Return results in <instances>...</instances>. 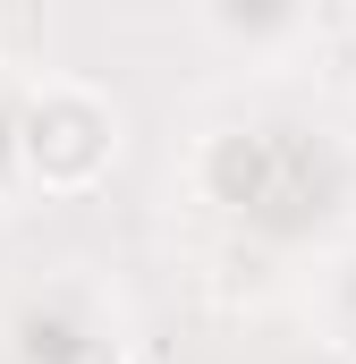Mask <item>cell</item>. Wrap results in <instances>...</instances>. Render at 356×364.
I'll list each match as a JSON object with an SVG mask.
<instances>
[{
    "label": "cell",
    "instance_id": "obj_1",
    "mask_svg": "<svg viewBox=\"0 0 356 364\" xmlns=\"http://www.w3.org/2000/svg\"><path fill=\"white\" fill-rule=\"evenodd\" d=\"M119 161V102L85 77H43L17 110V170L43 195H93Z\"/></svg>",
    "mask_w": 356,
    "mask_h": 364
}]
</instances>
